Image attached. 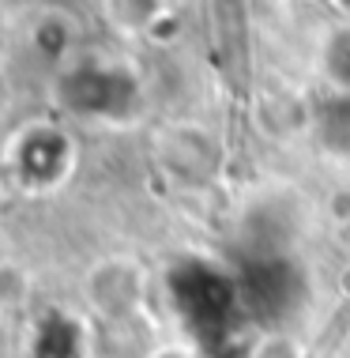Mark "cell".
Listing matches in <instances>:
<instances>
[{
  "mask_svg": "<svg viewBox=\"0 0 350 358\" xmlns=\"http://www.w3.org/2000/svg\"><path fill=\"white\" fill-rule=\"evenodd\" d=\"M184 313L192 317V324L207 336L211 343L222 340L226 332H233L230 321L238 317L241 309V298H238V279H226L211 268H184V283L177 290Z\"/></svg>",
  "mask_w": 350,
  "mask_h": 358,
  "instance_id": "obj_1",
  "label": "cell"
},
{
  "mask_svg": "<svg viewBox=\"0 0 350 358\" xmlns=\"http://www.w3.org/2000/svg\"><path fill=\"white\" fill-rule=\"evenodd\" d=\"M238 298L245 313H252L256 321H271L301 302V275L286 257L252 260L238 275Z\"/></svg>",
  "mask_w": 350,
  "mask_h": 358,
  "instance_id": "obj_2",
  "label": "cell"
},
{
  "mask_svg": "<svg viewBox=\"0 0 350 358\" xmlns=\"http://www.w3.org/2000/svg\"><path fill=\"white\" fill-rule=\"evenodd\" d=\"M316 136L332 155H350V94H339L320 106Z\"/></svg>",
  "mask_w": 350,
  "mask_h": 358,
  "instance_id": "obj_3",
  "label": "cell"
},
{
  "mask_svg": "<svg viewBox=\"0 0 350 358\" xmlns=\"http://www.w3.org/2000/svg\"><path fill=\"white\" fill-rule=\"evenodd\" d=\"M324 69L332 76V83H339V91L350 94V27H343V31H335L328 38Z\"/></svg>",
  "mask_w": 350,
  "mask_h": 358,
  "instance_id": "obj_4",
  "label": "cell"
},
{
  "mask_svg": "<svg viewBox=\"0 0 350 358\" xmlns=\"http://www.w3.org/2000/svg\"><path fill=\"white\" fill-rule=\"evenodd\" d=\"M256 358H298V351H294V343H286V340H271V343L260 347Z\"/></svg>",
  "mask_w": 350,
  "mask_h": 358,
  "instance_id": "obj_5",
  "label": "cell"
},
{
  "mask_svg": "<svg viewBox=\"0 0 350 358\" xmlns=\"http://www.w3.org/2000/svg\"><path fill=\"white\" fill-rule=\"evenodd\" d=\"M154 358H184V355H181V351H159Z\"/></svg>",
  "mask_w": 350,
  "mask_h": 358,
  "instance_id": "obj_6",
  "label": "cell"
}]
</instances>
